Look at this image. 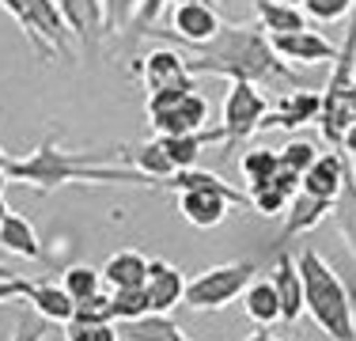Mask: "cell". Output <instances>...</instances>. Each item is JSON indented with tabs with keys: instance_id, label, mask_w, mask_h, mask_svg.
Segmentation results:
<instances>
[{
	"instance_id": "e575fe53",
	"label": "cell",
	"mask_w": 356,
	"mask_h": 341,
	"mask_svg": "<svg viewBox=\"0 0 356 341\" xmlns=\"http://www.w3.org/2000/svg\"><path fill=\"white\" fill-rule=\"evenodd\" d=\"M318 156H322V152H318L315 141H288L284 148H281V164L292 167V170H300V175H303L311 164H315Z\"/></svg>"
},
{
	"instance_id": "9a60e30c",
	"label": "cell",
	"mask_w": 356,
	"mask_h": 341,
	"mask_svg": "<svg viewBox=\"0 0 356 341\" xmlns=\"http://www.w3.org/2000/svg\"><path fill=\"white\" fill-rule=\"evenodd\" d=\"M330 212H334V201H330V198H315V193L300 190L292 201H288L281 243H288V239H296V235H303V232H311V228H318Z\"/></svg>"
},
{
	"instance_id": "1f68e13d",
	"label": "cell",
	"mask_w": 356,
	"mask_h": 341,
	"mask_svg": "<svg viewBox=\"0 0 356 341\" xmlns=\"http://www.w3.org/2000/svg\"><path fill=\"white\" fill-rule=\"evenodd\" d=\"M137 8H140V0H103L106 34H118V31L129 27V23H137Z\"/></svg>"
},
{
	"instance_id": "8992f818",
	"label": "cell",
	"mask_w": 356,
	"mask_h": 341,
	"mask_svg": "<svg viewBox=\"0 0 356 341\" xmlns=\"http://www.w3.org/2000/svg\"><path fill=\"white\" fill-rule=\"evenodd\" d=\"M273 49L284 57L288 65H334L337 46L318 31H288V34H269Z\"/></svg>"
},
{
	"instance_id": "ac0fdd59",
	"label": "cell",
	"mask_w": 356,
	"mask_h": 341,
	"mask_svg": "<svg viewBox=\"0 0 356 341\" xmlns=\"http://www.w3.org/2000/svg\"><path fill=\"white\" fill-rule=\"evenodd\" d=\"M0 246H4L8 254L27 258V262H42V258H46L35 224H31L27 216H19V212H8V220L0 224Z\"/></svg>"
},
{
	"instance_id": "7c38bea8",
	"label": "cell",
	"mask_w": 356,
	"mask_h": 341,
	"mask_svg": "<svg viewBox=\"0 0 356 341\" xmlns=\"http://www.w3.org/2000/svg\"><path fill=\"white\" fill-rule=\"evenodd\" d=\"M277 285V296H281V322L296 326V322L307 315V303H303V277H300V262L292 258L288 251L277 254V266H273V277Z\"/></svg>"
},
{
	"instance_id": "f6af8a7d",
	"label": "cell",
	"mask_w": 356,
	"mask_h": 341,
	"mask_svg": "<svg viewBox=\"0 0 356 341\" xmlns=\"http://www.w3.org/2000/svg\"><path fill=\"white\" fill-rule=\"evenodd\" d=\"M353 307H356V288H353Z\"/></svg>"
},
{
	"instance_id": "60d3db41",
	"label": "cell",
	"mask_w": 356,
	"mask_h": 341,
	"mask_svg": "<svg viewBox=\"0 0 356 341\" xmlns=\"http://www.w3.org/2000/svg\"><path fill=\"white\" fill-rule=\"evenodd\" d=\"M8 186H12V178H8V167H0V198H4Z\"/></svg>"
},
{
	"instance_id": "603a6c76",
	"label": "cell",
	"mask_w": 356,
	"mask_h": 341,
	"mask_svg": "<svg viewBox=\"0 0 356 341\" xmlns=\"http://www.w3.org/2000/svg\"><path fill=\"white\" fill-rule=\"evenodd\" d=\"M122 338L125 341H190L182 326L171 319V315H144V319L122 322Z\"/></svg>"
},
{
	"instance_id": "d6a6232c",
	"label": "cell",
	"mask_w": 356,
	"mask_h": 341,
	"mask_svg": "<svg viewBox=\"0 0 356 341\" xmlns=\"http://www.w3.org/2000/svg\"><path fill=\"white\" fill-rule=\"evenodd\" d=\"M356 8V0H303V12L315 23H337Z\"/></svg>"
},
{
	"instance_id": "b9f144b4",
	"label": "cell",
	"mask_w": 356,
	"mask_h": 341,
	"mask_svg": "<svg viewBox=\"0 0 356 341\" xmlns=\"http://www.w3.org/2000/svg\"><path fill=\"white\" fill-rule=\"evenodd\" d=\"M178 4H216V0H171V8H178Z\"/></svg>"
},
{
	"instance_id": "5b68a950",
	"label": "cell",
	"mask_w": 356,
	"mask_h": 341,
	"mask_svg": "<svg viewBox=\"0 0 356 341\" xmlns=\"http://www.w3.org/2000/svg\"><path fill=\"white\" fill-rule=\"evenodd\" d=\"M269 114L266 91L250 80H227L224 95V114H220V133H224V148L250 141L261 129V118Z\"/></svg>"
},
{
	"instance_id": "d6986e66",
	"label": "cell",
	"mask_w": 356,
	"mask_h": 341,
	"mask_svg": "<svg viewBox=\"0 0 356 341\" xmlns=\"http://www.w3.org/2000/svg\"><path fill=\"white\" fill-rule=\"evenodd\" d=\"M148 262L152 258H144L140 251H118V254H110L106 266H103L106 288H110V292H114V288H140L144 280H148Z\"/></svg>"
},
{
	"instance_id": "4316f807",
	"label": "cell",
	"mask_w": 356,
	"mask_h": 341,
	"mask_svg": "<svg viewBox=\"0 0 356 341\" xmlns=\"http://www.w3.org/2000/svg\"><path fill=\"white\" fill-rule=\"evenodd\" d=\"M61 285L69 288L72 300H88V296L103 292L106 280H103V269H95V266H69L61 277Z\"/></svg>"
},
{
	"instance_id": "8fae6325",
	"label": "cell",
	"mask_w": 356,
	"mask_h": 341,
	"mask_svg": "<svg viewBox=\"0 0 356 341\" xmlns=\"http://www.w3.org/2000/svg\"><path fill=\"white\" fill-rule=\"evenodd\" d=\"M144 288H148V300H152V311L156 315H171L178 303H186L182 269L171 266V262H163V258L148 262V280H144Z\"/></svg>"
},
{
	"instance_id": "4dcf8cb0",
	"label": "cell",
	"mask_w": 356,
	"mask_h": 341,
	"mask_svg": "<svg viewBox=\"0 0 356 341\" xmlns=\"http://www.w3.org/2000/svg\"><path fill=\"white\" fill-rule=\"evenodd\" d=\"M65 341H122L114 322H65Z\"/></svg>"
},
{
	"instance_id": "f35d334b",
	"label": "cell",
	"mask_w": 356,
	"mask_h": 341,
	"mask_svg": "<svg viewBox=\"0 0 356 341\" xmlns=\"http://www.w3.org/2000/svg\"><path fill=\"white\" fill-rule=\"evenodd\" d=\"M341 156H349V159H356V122L345 129V136H341Z\"/></svg>"
},
{
	"instance_id": "ba28073f",
	"label": "cell",
	"mask_w": 356,
	"mask_h": 341,
	"mask_svg": "<svg viewBox=\"0 0 356 341\" xmlns=\"http://www.w3.org/2000/svg\"><path fill=\"white\" fill-rule=\"evenodd\" d=\"M171 31H148V34H167L171 42H209L224 27L216 4H178L171 8Z\"/></svg>"
},
{
	"instance_id": "ab89813d",
	"label": "cell",
	"mask_w": 356,
	"mask_h": 341,
	"mask_svg": "<svg viewBox=\"0 0 356 341\" xmlns=\"http://www.w3.org/2000/svg\"><path fill=\"white\" fill-rule=\"evenodd\" d=\"M247 341H277V338H273V330H269V326H258Z\"/></svg>"
},
{
	"instance_id": "e0dca14e",
	"label": "cell",
	"mask_w": 356,
	"mask_h": 341,
	"mask_svg": "<svg viewBox=\"0 0 356 341\" xmlns=\"http://www.w3.org/2000/svg\"><path fill=\"white\" fill-rule=\"evenodd\" d=\"M159 144H163V152L171 156V164L178 170L186 167H197L201 152L209 148V144H224V133L220 129H201V133H171V136H156Z\"/></svg>"
},
{
	"instance_id": "83f0119b",
	"label": "cell",
	"mask_w": 356,
	"mask_h": 341,
	"mask_svg": "<svg viewBox=\"0 0 356 341\" xmlns=\"http://www.w3.org/2000/svg\"><path fill=\"white\" fill-rule=\"evenodd\" d=\"M114 319L118 322H133V319H144L152 315V300H148V288H114Z\"/></svg>"
},
{
	"instance_id": "d590c367",
	"label": "cell",
	"mask_w": 356,
	"mask_h": 341,
	"mask_svg": "<svg viewBox=\"0 0 356 341\" xmlns=\"http://www.w3.org/2000/svg\"><path fill=\"white\" fill-rule=\"evenodd\" d=\"M171 15V0H140V8H137V23L144 27V34H148L152 27L159 23V15Z\"/></svg>"
},
{
	"instance_id": "7402d4cb",
	"label": "cell",
	"mask_w": 356,
	"mask_h": 341,
	"mask_svg": "<svg viewBox=\"0 0 356 341\" xmlns=\"http://www.w3.org/2000/svg\"><path fill=\"white\" fill-rule=\"evenodd\" d=\"M31 303H35L38 319L57 322V326L72 322V315H76V300L69 296V288H65V285H49V280H38V285H35Z\"/></svg>"
},
{
	"instance_id": "277c9868",
	"label": "cell",
	"mask_w": 356,
	"mask_h": 341,
	"mask_svg": "<svg viewBox=\"0 0 356 341\" xmlns=\"http://www.w3.org/2000/svg\"><path fill=\"white\" fill-rule=\"evenodd\" d=\"M258 266L254 262H224V266L201 269L197 277L186 280V307L193 311H224L232 300H239L250 288Z\"/></svg>"
},
{
	"instance_id": "bcb514c9",
	"label": "cell",
	"mask_w": 356,
	"mask_h": 341,
	"mask_svg": "<svg viewBox=\"0 0 356 341\" xmlns=\"http://www.w3.org/2000/svg\"><path fill=\"white\" fill-rule=\"evenodd\" d=\"M353 175H356V170H353Z\"/></svg>"
},
{
	"instance_id": "8d00e7d4",
	"label": "cell",
	"mask_w": 356,
	"mask_h": 341,
	"mask_svg": "<svg viewBox=\"0 0 356 341\" xmlns=\"http://www.w3.org/2000/svg\"><path fill=\"white\" fill-rule=\"evenodd\" d=\"M31 292H35V285L23 277H0V303L8 300H31Z\"/></svg>"
},
{
	"instance_id": "f546056e",
	"label": "cell",
	"mask_w": 356,
	"mask_h": 341,
	"mask_svg": "<svg viewBox=\"0 0 356 341\" xmlns=\"http://www.w3.org/2000/svg\"><path fill=\"white\" fill-rule=\"evenodd\" d=\"M76 322H118L114 319V296H110V288L103 292L88 296V300H76Z\"/></svg>"
},
{
	"instance_id": "5bb4252c",
	"label": "cell",
	"mask_w": 356,
	"mask_h": 341,
	"mask_svg": "<svg viewBox=\"0 0 356 341\" xmlns=\"http://www.w3.org/2000/svg\"><path fill=\"white\" fill-rule=\"evenodd\" d=\"M57 4H61V15L69 23L72 38L80 42V49H95L99 38L106 34L103 0H57Z\"/></svg>"
},
{
	"instance_id": "2e32d148",
	"label": "cell",
	"mask_w": 356,
	"mask_h": 341,
	"mask_svg": "<svg viewBox=\"0 0 356 341\" xmlns=\"http://www.w3.org/2000/svg\"><path fill=\"white\" fill-rule=\"evenodd\" d=\"M345 170H349V159L341 152H322V156L303 170V190L315 193V198H330L334 201L341 193V182H345Z\"/></svg>"
},
{
	"instance_id": "6da1fadb",
	"label": "cell",
	"mask_w": 356,
	"mask_h": 341,
	"mask_svg": "<svg viewBox=\"0 0 356 341\" xmlns=\"http://www.w3.org/2000/svg\"><path fill=\"white\" fill-rule=\"evenodd\" d=\"M193 57H186L193 76H220V80H250L258 88H307L292 65L273 49L261 23H224L209 42H178Z\"/></svg>"
},
{
	"instance_id": "3957f363",
	"label": "cell",
	"mask_w": 356,
	"mask_h": 341,
	"mask_svg": "<svg viewBox=\"0 0 356 341\" xmlns=\"http://www.w3.org/2000/svg\"><path fill=\"white\" fill-rule=\"evenodd\" d=\"M296 262H300V277H303V303H307V315L315 319V326L330 341H356L353 292L337 277V269L322 258L315 246L300 251Z\"/></svg>"
},
{
	"instance_id": "7a4b0ae2",
	"label": "cell",
	"mask_w": 356,
	"mask_h": 341,
	"mask_svg": "<svg viewBox=\"0 0 356 341\" xmlns=\"http://www.w3.org/2000/svg\"><path fill=\"white\" fill-rule=\"evenodd\" d=\"M8 178L19 186H31L38 193H54L69 182H125V186H152L137 167H122L118 148H95V152H69L57 144V136H42V144L23 159H8Z\"/></svg>"
},
{
	"instance_id": "9c48e42d",
	"label": "cell",
	"mask_w": 356,
	"mask_h": 341,
	"mask_svg": "<svg viewBox=\"0 0 356 341\" xmlns=\"http://www.w3.org/2000/svg\"><path fill=\"white\" fill-rule=\"evenodd\" d=\"M156 136H171V133H201L209 125V99L201 91H190L182 102H175L171 110L148 114Z\"/></svg>"
},
{
	"instance_id": "ee69618b",
	"label": "cell",
	"mask_w": 356,
	"mask_h": 341,
	"mask_svg": "<svg viewBox=\"0 0 356 341\" xmlns=\"http://www.w3.org/2000/svg\"><path fill=\"white\" fill-rule=\"evenodd\" d=\"M288 4H300V8H303V0H288Z\"/></svg>"
},
{
	"instance_id": "52a82bcc",
	"label": "cell",
	"mask_w": 356,
	"mask_h": 341,
	"mask_svg": "<svg viewBox=\"0 0 356 341\" xmlns=\"http://www.w3.org/2000/svg\"><path fill=\"white\" fill-rule=\"evenodd\" d=\"M322 114V91H311V88H296V91H284L277 99V106L261 118V129H300L307 122H318Z\"/></svg>"
},
{
	"instance_id": "ffe728a7",
	"label": "cell",
	"mask_w": 356,
	"mask_h": 341,
	"mask_svg": "<svg viewBox=\"0 0 356 341\" xmlns=\"http://www.w3.org/2000/svg\"><path fill=\"white\" fill-rule=\"evenodd\" d=\"M254 12L266 34H288V31H307V12L288 0H254Z\"/></svg>"
},
{
	"instance_id": "44dd1931",
	"label": "cell",
	"mask_w": 356,
	"mask_h": 341,
	"mask_svg": "<svg viewBox=\"0 0 356 341\" xmlns=\"http://www.w3.org/2000/svg\"><path fill=\"white\" fill-rule=\"evenodd\" d=\"M243 307H247V319L258 322V326L281 322V296H277V285L269 277H254L250 280V288L243 292Z\"/></svg>"
},
{
	"instance_id": "cb8c5ba5",
	"label": "cell",
	"mask_w": 356,
	"mask_h": 341,
	"mask_svg": "<svg viewBox=\"0 0 356 341\" xmlns=\"http://www.w3.org/2000/svg\"><path fill=\"white\" fill-rule=\"evenodd\" d=\"M349 159V156H345ZM334 224L337 232H341V239L349 243V254L356 262V175H353V159H349V170H345V182H341V193L334 198Z\"/></svg>"
},
{
	"instance_id": "d4e9b609",
	"label": "cell",
	"mask_w": 356,
	"mask_h": 341,
	"mask_svg": "<svg viewBox=\"0 0 356 341\" xmlns=\"http://www.w3.org/2000/svg\"><path fill=\"white\" fill-rule=\"evenodd\" d=\"M125 159H129V167H137L152 186L163 182V178H171L175 170H178V167L171 164V156L163 152V144H159V141H144L140 148L125 152Z\"/></svg>"
},
{
	"instance_id": "30bf717a",
	"label": "cell",
	"mask_w": 356,
	"mask_h": 341,
	"mask_svg": "<svg viewBox=\"0 0 356 341\" xmlns=\"http://www.w3.org/2000/svg\"><path fill=\"white\" fill-rule=\"evenodd\" d=\"M232 209H239V205L227 198V193H220V190H182L178 193V212L186 216V224L201 228V232L220 228Z\"/></svg>"
},
{
	"instance_id": "836d02e7",
	"label": "cell",
	"mask_w": 356,
	"mask_h": 341,
	"mask_svg": "<svg viewBox=\"0 0 356 341\" xmlns=\"http://www.w3.org/2000/svg\"><path fill=\"white\" fill-rule=\"evenodd\" d=\"M190 91H197V80L190 84H171V88H159V91H148V99H144V110L148 114H159V110H171L175 102H182Z\"/></svg>"
},
{
	"instance_id": "74e56055",
	"label": "cell",
	"mask_w": 356,
	"mask_h": 341,
	"mask_svg": "<svg viewBox=\"0 0 356 341\" xmlns=\"http://www.w3.org/2000/svg\"><path fill=\"white\" fill-rule=\"evenodd\" d=\"M8 341H46V319H27V322H19Z\"/></svg>"
},
{
	"instance_id": "f1b7e54d",
	"label": "cell",
	"mask_w": 356,
	"mask_h": 341,
	"mask_svg": "<svg viewBox=\"0 0 356 341\" xmlns=\"http://www.w3.org/2000/svg\"><path fill=\"white\" fill-rule=\"evenodd\" d=\"M247 198H250V209L261 212V216H284V212H288V201H292V198H284V193L277 190L273 182H266V186H247Z\"/></svg>"
},
{
	"instance_id": "4fadbf2b",
	"label": "cell",
	"mask_w": 356,
	"mask_h": 341,
	"mask_svg": "<svg viewBox=\"0 0 356 341\" xmlns=\"http://www.w3.org/2000/svg\"><path fill=\"white\" fill-rule=\"evenodd\" d=\"M140 80L148 91H159V88H171V84H190V80H197V76L190 72V65H186V57L178 54V49L159 46L140 61Z\"/></svg>"
},
{
	"instance_id": "7bdbcfd3",
	"label": "cell",
	"mask_w": 356,
	"mask_h": 341,
	"mask_svg": "<svg viewBox=\"0 0 356 341\" xmlns=\"http://www.w3.org/2000/svg\"><path fill=\"white\" fill-rule=\"evenodd\" d=\"M8 212H12V209H8V205H4V198H0V224L8 220Z\"/></svg>"
},
{
	"instance_id": "484cf974",
	"label": "cell",
	"mask_w": 356,
	"mask_h": 341,
	"mask_svg": "<svg viewBox=\"0 0 356 341\" xmlns=\"http://www.w3.org/2000/svg\"><path fill=\"white\" fill-rule=\"evenodd\" d=\"M277 167H281V148H250V152H243V159H239V170H243V178H247V186L273 182Z\"/></svg>"
}]
</instances>
